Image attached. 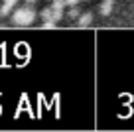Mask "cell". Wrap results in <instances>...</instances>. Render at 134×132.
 Here are the masks:
<instances>
[{
  "label": "cell",
  "instance_id": "obj_1",
  "mask_svg": "<svg viewBox=\"0 0 134 132\" xmlns=\"http://www.w3.org/2000/svg\"><path fill=\"white\" fill-rule=\"evenodd\" d=\"M36 18H38V14H36V10L32 8V4H26V6L16 8L12 12V24H16V26H30V24L36 22Z\"/></svg>",
  "mask_w": 134,
  "mask_h": 132
},
{
  "label": "cell",
  "instance_id": "obj_2",
  "mask_svg": "<svg viewBox=\"0 0 134 132\" xmlns=\"http://www.w3.org/2000/svg\"><path fill=\"white\" fill-rule=\"evenodd\" d=\"M51 12H53V18H55V22H59L63 18V10H65V6H67V2L65 0H53L51 2Z\"/></svg>",
  "mask_w": 134,
  "mask_h": 132
},
{
  "label": "cell",
  "instance_id": "obj_3",
  "mask_svg": "<svg viewBox=\"0 0 134 132\" xmlns=\"http://www.w3.org/2000/svg\"><path fill=\"white\" fill-rule=\"evenodd\" d=\"M18 0H4V4H2V8H0V16H8V14L14 12V8H16Z\"/></svg>",
  "mask_w": 134,
  "mask_h": 132
},
{
  "label": "cell",
  "instance_id": "obj_4",
  "mask_svg": "<svg viewBox=\"0 0 134 132\" xmlns=\"http://www.w3.org/2000/svg\"><path fill=\"white\" fill-rule=\"evenodd\" d=\"M91 22H93V12H83L77 18V26H79V28H87Z\"/></svg>",
  "mask_w": 134,
  "mask_h": 132
},
{
  "label": "cell",
  "instance_id": "obj_5",
  "mask_svg": "<svg viewBox=\"0 0 134 132\" xmlns=\"http://www.w3.org/2000/svg\"><path fill=\"white\" fill-rule=\"evenodd\" d=\"M113 8H114V0H103L100 6H99V10H100L103 16H109V14L113 12Z\"/></svg>",
  "mask_w": 134,
  "mask_h": 132
},
{
  "label": "cell",
  "instance_id": "obj_6",
  "mask_svg": "<svg viewBox=\"0 0 134 132\" xmlns=\"http://www.w3.org/2000/svg\"><path fill=\"white\" fill-rule=\"evenodd\" d=\"M81 14H83V12L79 10V6H71V10L67 12V18H69V20H77Z\"/></svg>",
  "mask_w": 134,
  "mask_h": 132
},
{
  "label": "cell",
  "instance_id": "obj_7",
  "mask_svg": "<svg viewBox=\"0 0 134 132\" xmlns=\"http://www.w3.org/2000/svg\"><path fill=\"white\" fill-rule=\"evenodd\" d=\"M65 2H67V6H77L81 0H65Z\"/></svg>",
  "mask_w": 134,
  "mask_h": 132
},
{
  "label": "cell",
  "instance_id": "obj_8",
  "mask_svg": "<svg viewBox=\"0 0 134 132\" xmlns=\"http://www.w3.org/2000/svg\"><path fill=\"white\" fill-rule=\"evenodd\" d=\"M36 2H38V0H26V4H32V6L36 4Z\"/></svg>",
  "mask_w": 134,
  "mask_h": 132
}]
</instances>
